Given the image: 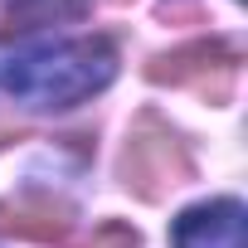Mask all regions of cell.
Returning <instances> with one entry per match:
<instances>
[{
    "label": "cell",
    "instance_id": "cell-2",
    "mask_svg": "<svg viewBox=\"0 0 248 248\" xmlns=\"http://www.w3.org/2000/svg\"><path fill=\"white\" fill-rule=\"evenodd\" d=\"M175 248H243V204L238 200H209L185 209L170 224Z\"/></svg>",
    "mask_w": 248,
    "mask_h": 248
},
{
    "label": "cell",
    "instance_id": "cell-4",
    "mask_svg": "<svg viewBox=\"0 0 248 248\" xmlns=\"http://www.w3.org/2000/svg\"><path fill=\"white\" fill-rule=\"evenodd\" d=\"M83 10H88V0H0V39L78 20Z\"/></svg>",
    "mask_w": 248,
    "mask_h": 248
},
{
    "label": "cell",
    "instance_id": "cell-3",
    "mask_svg": "<svg viewBox=\"0 0 248 248\" xmlns=\"http://www.w3.org/2000/svg\"><path fill=\"white\" fill-rule=\"evenodd\" d=\"M68 209L63 204H54L49 195H39V190H25V195H15V200H5L0 204V233H15V238H34V243H54V238H63L68 233Z\"/></svg>",
    "mask_w": 248,
    "mask_h": 248
},
{
    "label": "cell",
    "instance_id": "cell-5",
    "mask_svg": "<svg viewBox=\"0 0 248 248\" xmlns=\"http://www.w3.org/2000/svg\"><path fill=\"white\" fill-rule=\"evenodd\" d=\"M233 63H238V54H229L224 44H190V49L161 59V68H151V73H156L161 83H204L214 68L233 73Z\"/></svg>",
    "mask_w": 248,
    "mask_h": 248
},
{
    "label": "cell",
    "instance_id": "cell-1",
    "mask_svg": "<svg viewBox=\"0 0 248 248\" xmlns=\"http://www.w3.org/2000/svg\"><path fill=\"white\" fill-rule=\"evenodd\" d=\"M117 73V54L102 34H83V39H49V44H30L15 49L0 63V88L25 107H73L93 93H102Z\"/></svg>",
    "mask_w": 248,
    "mask_h": 248
}]
</instances>
